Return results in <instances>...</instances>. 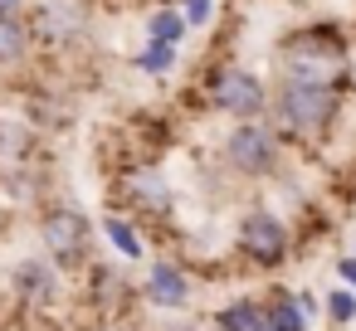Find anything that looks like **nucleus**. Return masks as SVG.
Listing matches in <instances>:
<instances>
[{"label":"nucleus","mask_w":356,"mask_h":331,"mask_svg":"<svg viewBox=\"0 0 356 331\" xmlns=\"http://www.w3.org/2000/svg\"><path fill=\"white\" fill-rule=\"evenodd\" d=\"M268 117H273L278 137L322 142L337 127V117H341V83H327V78H278Z\"/></svg>","instance_id":"nucleus-1"},{"label":"nucleus","mask_w":356,"mask_h":331,"mask_svg":"<svg viewBox=\"0 0 356 331\" xmlns=\"http://www.w3.org/2000/svg\"><path fill=\"white\" fill-rule=\"evenodd\" d=\"M278 69H283V78H327V83H341L346 35L337 25H307V30H298V35L283 40Z\"/></svg>","instance_id":"nucleus-2"},{"label":"nucleus","mask_w":356,"mask_h":331,"mask_svg":"<svg viewBox=\"0 0 356 331\" xmlns=\"http://www.w3.org/2000/svg\"><path fill=\"white\" fill-rule=\"evenodd\" d=\"M220 156L234 176L244 180H264L278 171V127L273 122H239L225 132L220 142Z\"/></svg>","instance_id":"nucleus-3"},{"label":"nucleus","mask_w":356,"mask_h":331,"mask_svg":"<svg viewBox=\"0 0 356 331\" xmlns=\"http://www.w3.org/2000/svg\"><path fill=\"white\" fill-rule=\"evenodd\" d=\"M210 103H215V112H225L234 122H259L268 112V103H273V88L254 69H234L229 64V69H220L210 78Z\"/></svg>","instance_id":"nucleus-4"},{"label":"nucleus","mask_w":356,"mask_h":331,"mask_svg":"<svg viewBox=\"0 0 356 331\" xmlns=\"http://www.w3.org/2000/svg\"><path fill=\"white\" fill-rule=\"evenodd\" d=\"M40 239H44V248H49V258H54V263L74 268V263L88 253L93 224H88V214H83L79 205H54V210L40 219Z\"/></svg>","instance_id":"nucleus-5"},{"label":"nucleus","mask_w":356,"mask_h":331,"mask_svg":"<svg viewBox=\"0 0 356 331\" xmlns=\"http://www.w3.org/2000/svg\"><path fill=\"white\" fill-rule=\"evenodd\" d=\"M35 40L40 44H54V49H74L88 40V6L83 0H44L30 20Z\"/></svg>","instance_id":"nucleus-6"},{"label":"nucleus","mask_w":356,"mask_h":331,"mask_svg":"<svg viewBox=\"0 0 356 331\" xmlns=\"http://www.w3.org/2000/svg\"><path fill=\"white\" fill-rule=\"evenodd\" d=\"M239 248H244L259 268H278V263L288 258V229H283V219L268 214V210H249V214L239 219Z\"/></svg>","instance_id":"nucleus-7"},{"label":"nucleus","mask_w":356,"mask_h":331,"mask_svg":"<svg viewBox=\"0 0 356 331\" xmlns=\"http://www.w3.org/2000/svg\"><path fill=\"white\" fill-rule=\"evenodd\" d=\"M122 195L142 210V214H166L171 210V185L156 166H137L127 180H122Z\"/></svg>","instance_id":"nucleus-8"},{"label":"nucleus","mask_w":356,"mask_h":331,"mask_svg":"<svg viewBox=\"0 0 356 331\" xmlns=\"http://www.w3.org/2000/svg\"><path fill=\"white\" fill-rule=\"evenodd\" d=\"M147 297L156 307H186L191 302V278L176 268V263H152L147 273Z\"/></svg>","instance_id":"nucleus-9"},{"label":"nucleus","mask_w":356,"mask_h":331,"mask_svg":"<svg viewBox=\"0 0 356 331\" xmlns=\"http://www.w3.org/2000/svg\"><path fill=\"white\" fill-rule=\"evenodd\" d=\"M30 44H35V30L25 25V15H20V20H6V15H0V69L25 64V59H30Z\"/></svg>","instance_id":"nucleus-10"},{"label":"nucleus","mask_w":356,"mask_h":331,"mask_svg":"<svg viewBox=\"0 0 356 331\" xmlns=\"http://www.w3.org/2000/svg\"><path fill=\"white\" fill-rule=\"evenodd\" d=\"M181 59V44H166V40H142V49L132 54V69L147 74V78H166Z\"/></svg>","instance_id":"nucleus-11"},{"label":"nucleus","mask_w":356,"mask_h":331,"mask_svg":"<svg viewBox=\"0 0 356 331\" xmlns=\"http://www.w3.org/2000/svg\"><path fill=\"white\" fill-rule=\"evenodd\" d=\"M215 326L220 331H264L268 326V312L254 297H239V302H229V307L215 312Z\"/></svg>","instance_id":"nucleus-12"},{"label":"nucleus","mask_w":356,"mask_h":331,"mask_svg":"<svg viewBox=\"0 0 356 331\" xmlns=\"http://www.w3.org/2000/svg\"><path fill=\"white\" fill-rule=\"evenodd\" d=\"M186 35H191V25H186V15H181V6H156V10L147 15V40L181 44Z\"/></svg>","instance_id":"nucleus-13"},{"label":"nucleus","mask_w":356,"mask_h":331,"mask_svg":"<svg viewBox=\"0 0 356 331\" xmlns=\"http://www.w3.org/2000/svg\"><path fill=\"white\" fill-rule=\"evenodd\" d=\"M15 287H20L25 297H49V292H54V273H49V263L25 258V263L15 268Z\"/></svg>","instance_id":"nucleus-14"},{"label":"nucleus","mask_w":356,"mask_h":331,"mask_svg":"<svg viewBox=\"0 0 356 331\" xmlns=\"http://www.w3.org/2000/svg\"><path fill=\"white\" fill-rule=\"evenodd\" d=\"M103 234H108V244H113L122 258H142V239H137V229H132L122 214H108V219H103Z\"/></svg>","instance_id":"nucleus-15"},{"label":"nucleus","mask_w":356,"mask_h":331,"mask_svg":"<svg viewBox=\"0 0 356 331\" xmlns=\"http://www.w3.org/2000/svg\"><path fill=\"white\" fill-rule=\"evenodd\" d=\"M268 326L273 331H307V316H302L298 297H278V307L268 312Z\"/></svg>","instance_id":"nucleus-16"},{"label":"nucleus","mask_w":356,"mask_h":331,"mask_svg":"<svg viewBox=\"0 0 356 331\" xmlns=\"http://www.w3.org/2000/svg\"><path fill=\"white\" fill-rule=\"evenodd\" d=\"M322 307H327V316H332V321H351V316H356V287H346V282H341V287H332Z\"/></svg>","instance_id":"nucleus-17"},{"label":"nucleus","mask_w":356,"mask_h":331,"mask_svg":"<svg viewBox=\"0 0 356 331\" xmlns=\"http://www.w3.org/2000/svg\"><path fill=\"white\" fill-rule=\"evenodd\" d=\"M176 6H181V15H186L191 30H205L210 15H215V0H176Z\"/></svg>","instance_id":"nucleus-18"},{"label":"nucleus","mask_w":356,"mask_h":331,"mask_svg":"<svg viewBox=\"0 0 356 331\" xmlns=\"http://www.w3.org/2000/svg\"><path fill=\"white\" fill-rule=\"evenodd\" d=\"M337 273H341V282H346V287H356V253H351V258H341V263H337Z\"/></svg>","instance_id":"nucleus-19"},{"label":"nucleus","mask_w":356,"mask_h":331,"mask_svg":"<svg viewBox=\"0 0 356 331\" xmlns=\"http://www.w3.org/2000/svg\"><path fill=\"white\" fill-rule=\"evenodd\" d=\"M0 15H6V20H20V15H25V0H0Z\"/></svg>","instance_id":"nucleus-20"},{"label":"nucleus","mask_w":356,"mask_h":331,"mask_svg":"<svg viewBox=\"0 0 356 331\" xmlns=\"http://www.w3.org/2000/svg\"><path fill=\"white\" fill-rule=\"evenodd\" d=\"M298 307H302V316H312V312H317V297H312V292H298Z\"/></svg>","instance_id":"nucleus-21"}]
</instances>
